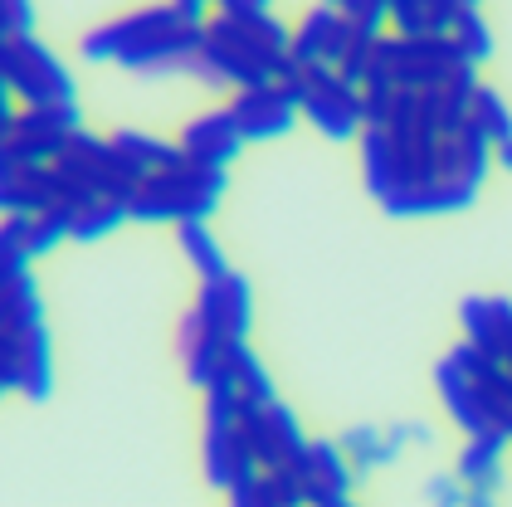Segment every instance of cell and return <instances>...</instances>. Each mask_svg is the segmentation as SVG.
I'll list each match as a JSON object with an SVG mask.
<instances>
[{"label":"cell","mask_w":512,"mask_h":507,"mask_svg":"<svg viewBox=\"0 0 512 507\" xmlns=\"http://www.w3.org/2000/svg\"><path fill=\"white\" fill-rule=\"evenodd\" d=\"M176 20H186V15H181L171 0L137 5V10H127V15H113V20L93 25V30L79 39V49H83V59H88V64H118L132 44H142L147 35H157V30L176 25Z\"/></svg>","instance_id":"obj_7"},{"label":"cell","mask_w":512,"mask_h":507,"mask_svg":"<svg viewBox=\"0 0 512 507\" xmlns=\"http://www.w3.org/2000/svg\"><path fill=\"white\" fill-rule=\"evenodd\" d=\"M508 429L503 425H483L473 429L454 459V478L464 483V503L483 507L498 488H503V454H508Z\"/></svg>","instance_id":"obj_11"},{"label":"cell","mask_w":512,"mask_h":507,"mask_svg":"<svg viewBox=\"0 0 512 507\" xmlns=\"http://www.w3.org/2000/svg\"><path fill=\"white\" fill-rule=\"evenodd\" d=\"M425 498H434V503H444V507H454V503H464V483L439 473V478H430V483H425Z\"/></svg>","instance_id":"obj_33"},{"label":"cell","mask_w":512,"mask_h":507,"mask_svg":"<svg viewBox=\"0 0 512 507\" xmlns=\"http://www.w3.org/2000/svg\"><path fill=\"white\" fill-rule=\"evenodd\" d=\"M0 78L15 88L20 103H69L79 98L74 74L54 49H44L35 30L30 35H0Z\"/></svg>","instance_id":"obj_3"},{"label":"cell","mask_w":512,"mask_h":507,"mask_svg":"<svg viewBox=\"0 0 512 507\" xmlns=\"http://www.w3.org/2000/svg\"><path fill=\"white\" fill-rule=\"evenodd\" d=\"M303 503V478L293 468H259L254 507H298Z\"/></svg>","instance_id":"obj_28"},{"label":"cell","mask_w":512,"mask_h":507,"mask_svg":"<svg viewBox=\"0 0 512 507\" xmlns=\"http://www.w3.org/2000/svg\"><path fill=\"white\" fill-rule=\"evenodd\" d=\"M337 5H342V15L352 20L356 30H366V35H386L391 30L386 0H337Z\"/></svg>","instance_id":"obj_30"},{"label":"cell","mask_w":512,"mask_h":507,"mask_svg":"<svg viewBox=\"0 0 512 507\" xmlns=\"http://www.w3.org/2000/svg\"><path fill=\"white\" fill-rule=\"evenodd\" d=\"M35 30V0H0V35H30Z\"/></svg>","instance_id":"obj_32"},{"label":"cell","mask_w":512,"mask_h":507,"mask_svg":"<svg viewBox=\"0 0 512 507\" xmlns=\"http://www.w3.org/2000/svg\"><path fill=\"white\" fill-rule=\"evenodd\" d=\"M434 386H439V400H444L449 420L464 429V434L493 425V420H488V405H483V390H478V381H473V376L459 366V361H454V356H444V361L434 366Z\"/></svg>","instance_id":"obj_17"},{"label":"cell","mask_w":512,"mask_h":507,"mask_svg":"<svg viewBox=\"0 0 512 507\" xmlns=\"http://www.w3.org/2000/svg\"><path fill=\"white\" fill-rule=\"evenodd\" d=\"M59 200V171L54 161L40 166H10L0 176V215H35Z\"/></svg>","instance_id":"obj_16"},{"label":"cell","mask_w":512,"mask_h":507,"mask_svg":"<svg viewBox=\"0 0 512 507\" xmlns=\"http://www.w3.org/2000/svg\"><path fill=\"white\" fill-rule=\"evenodd\" d=\"M176 347H181L186 381H191L196 390L225 371V337H220L215 327H205V317H200L196 308L181 317V327H176Z\"/></svg>","instance_id":"obj_15"},{"label":"cell","mask_w":512,"mask_h":507,"mask_svg":"<svg viewBox=\"0 0 512 507\" xmlns=\"http://www.w3.org/2000/svg\"><path fill=\"white\" fill-rule=\"evenodd\" d=\"M449 39L459 44V54H464V64H473V69H483L488 59H493V30H488V20L478 15V5H469V10H459V20H454V30H449Z\"/></svg>","instance_id":"obj_27"},{"label":"cell","mask_w":512,"mask_h":507,"mask_svg":"<svg viewBox=\"0 0 512 507\" xmlns=\"http://www.w3.org/2000/svg\"><path fill=\"white\" fill-rule=\"evenodd\" d=\"M176 142H181V152L205 161V166H230L239 156V147H244V132H239V122L230 108H215V113L191 117Z\"/></svg>","instance_id":"obj_14"},{"label":"cell","mask_w":512,"mask_h":507,"mask_svg":"<svg viewBox=\"0 0 512 507\" xmlns=\"http://www.w3.org/2000/svg\"><path fill=\"white\" fill-rule=\"evenodd\" d=\"M122 156H132L142 171H166V166H176V161H186L181 152V142H166V137H152V132H137V127H122L108 137Z\"/></svg>","instance_id":"obj_23"},{"label":"cell","mask_w":512,"mask_h":507,"mask_svg":"<svg viewBox=\"0 0 512 507\" xmlns=\"http://www.w3.org/2000/svg\"><path fill=\"white\" fill-rule=\"evenodd\" d=\"M395 35H420L425 30V0H386Z\"/></svg>","instance_id":"obj_31"},{"label":"cell","mask_w":512,"mask_h":507,"mask_svg":"<svg viewBox=\"0 0 512 507\" xmlns=\"http://www.w3.org/2000/svg\"><path fill=\"white\" fill-rule=\"evenodd\" d=\"M83 127L79 98L69 103H20V113L10 122V166H40L64 152V142Z\"/></svg>","instance_id":"obj_4"},{"label":"cell","mask_w":512,"mask_h":507,"mask_svg":"<svg viewBox=\"0 0 512 507\" xmlns=\"http://www.w3.org/2000/svg\"><path fill=\"white\" fill-rule=\"evenodd\" d=\"M176 244H181V254H186V264L196 269V278H220V273L230 269L225 264V249L215 244V234L205 230V220H176Z\"/></svg>","instance_id":"obj_22"},{"label":"cell","mask_w":512,"mask_h":507,"mask_svg":"<svg viewBox=\"0 0 512 507\" xmlns=\"http://www.w3.org/2000/svg\"><path fill=\"white\" fill-rule=\"evenodd\" d=\"M196 312L205 317V327H215L225 342H244L254 327V288L249 278L235 269H225L220 278H205L196 293Z\"/></svg>","instance_id":"obj_12"},{"label":"cell","mask_w":512,"mask_h":507,"mask_svg":"<svg viewBox=\"0 0 512 507\" xmlns=\"http://www.w3.org/2000/svg\"><path fill=\"white\" fill-rule=\"evenodd\" d=\"M230 113H235L244 142H274V137H288L298 122V93L283 78H264V83L235 88Z\"/></svg>","instance_id":"obj_8"},{"label":"cell","mask_w":512,"mask_h":507,"mask_svg":"<svg viewBox=\"0 0 512 507\" xmlns=\"http://www.w3.org/2000/svg\"><path fill=\"white\" fill-rule=\"evenodd\" d=\"M337 444H342V454L352 459L356 478H361V473H376V468H386V464L400 459V449L391 444V434H386V429H376V425H352Z\"/></svg>","instance_id":"obj_21"},{"label":"cell","mask_w":512,"mask_h":507,"mask_svg":"<svg viewBox=\"0 0 512 507\" xmlns=\"http://www.w3.org/2000/svg\"><path fill=\"white\" fill-rule=\"evenodd\" d=\"M278 78L298 93V117H308L322 137L332 142H352L361 137L366 117H361V88L347 83L332 64H283Z\"/></svg>","instance_id":"obj_2"},{"label":"cell","mask_w":512,"mask_h":507,"mask_svg":"<svg viewBox=\"0 0 512 507\" xmlns=\"http://www.w3.org/2000/svg\"><path fill=\"white\" fill-rule=\"evenodd\" d=\"M381 49H386V59H391L395 88H415V93L434 88L439 78L454 74V69L464 64L459 44L449 35H434V30H420V35H395V30H386V35H381Z\"/></svg>","instance_id":"obj_5"},{"label":"cell","mask_w":512,"mask_h":507,"mask_svg":"<svg viewBox=\"0 0 512 507\" xmlns=\"http://www.w3.org/2000/svg\"><path fill=\"white\" fill-rule=\"evenodd\" d=\"M30 264V215H0V283Z\"/></svg>","instance_id":"obj_29"},{"label":"cell","mask_w":512,"mask_h":507,"mask_svg":"<svg viewBox=\"0 0 512 507\" xmlns=\"http://www.w3.org/2000/svg\"><path fill=\"white\" fill-rule=\"evenodd\" d=\"M459 322H464L469 342H483V347L498 351L503 332L512 327V298H464L459 303Z\"/></svg>","instance_id":"obj_20"},{"label":"cell","mask_w":512,"mask_h":507,"mask_svg":"<svg viewBox=\"0 0 512 507\" xmlns=\"http://www.w3.org/2000/svg\"><path fill=\"white\" fill-rule=\"evenodd\" d=\"M74 230V205H64V200H54V205H44L30 215V259H40V254H54L64 239Z\"/></svg>","instance_id":"obj_26"},{"label":"cell","mask_w":512,"mask_h":507,"mask_svg":"<svg viewBox=\"0 0 512 507\" xmlns=\"http://www.w3.org/2000/svg\"><path fill=\"white\" fill-rule=\"evenodd\" d=\"M239 434H244V444L254 449L259 468H293L303 459V444H308L298 415H293L278 395L264 400V405L239 400Z\"/></svg>","instance_id":"obj_6"},{"label":"cell","mask_w":512,"mask_h":507,"mask_svg":"<svg viewBox=\"0 0 512 507\" xmlns=\"http://www.w3.org/2000/svg\"><path fill=\"white\" fill-rule=\"evenodd\" d=\"M483 186H473L464 176H434V181H420V186H405L381 200V210L395 215V220H430V215H459L478 200Z\"/></svg>","instance_id":"obj_13"},{"label":"cell","mask_w":512,"mask_h":507,"mask_svg":"<svg viewBox=\"0 0 512 507\" xmlns=\"http://www.w3.org/2000/svg\"><path fill=\"white\" fill-rule=\"evenodd\" d=\"M498 356L508 361V371H512V327H508V332H503V342H498Z\"/></svg>","instance_id":"obj_37"},{"label":"cell","mask_w":512,"mask_h":507,"mask_svg":"<svg viewBox=\"0 0 512 507\" xmlns=\"http://www.w3.org/2000/svg\"><path fill=\"white\" fill-rule=\"evenodd\" d=\"M352 39L356 25L342 15V5L317 0V5L303 10L298 25H288V59L293 64H332L337 69V59L352 49Z\"/></svg>","instance_id":"obj_9"},{"label":"cell","mask_w":512,"mask_h":507,"mask_svg":"<svg viewBox=\"0 0 512 507\" xmlns=\"http://www.w3.org/2000/svg\"><path fill=\"white\" fill-rule=\"evenodd\" d=\"M361 176H366V191L376 195V200H386V195H395L405 186L400 152H395L386 127H361Z\"/></svg>","instance_id":"obj_18"},{"label":"cell","mask_w":512,"mask_h":507,"mask_svg":"<svg viewBox=\"0 0 512 507\" xmlns=\"http://www.w3.org/2000/svg\"><path fill=\"white\" fill-rule=\"evenodd\" d=\"M493 161H503V171L512 176V137H508V142H498V147H493Z\"/></svg>","instance_id":"obj_35"},{"label":"cell","mask_w":512,"mask_h":507,"mask_svg":"<svg viewBox=\"0 0 512 507\" xmlns=\"http://www.w3.org/2000/svg\"><path fill=\"white\" fill-rule=\"evenodd\" d=\"M118 225H127V200H118V195H98V200H88V205L74 210V230H69V239L93 244V239L113 234Z\"/></svg>","instance_id":"obj_25"},{"label":"cell","mask_w":512,"mask_h":507,"mask_svg":"<svg viewBox=\"0 0 512 507\" xmlns=\"http://www.w3.org/2000/svg\"><path fill=\"white\" fill-rule=\"evenodd\" d=\"M5 142H10V127H0V176L10 171V147Z\"/></svg>","instance_id":"obj_36"},{"label":"cell","mask_w":512,"mask_h":507,"mask_svg":"<svg viewBox=\"0 0 512 507\" xmlns=\"http://www.w3.org/2000/svg\"><path fill=\"white\" fill-rule=\"evenodd\" d=\"M464 5H478V0H464Z\"/></svg>","instance_id":"obj_38"},{"label":"cell","mask_w":512,"mask_h":507,"mask_svg":"<svg viewBox=\"0 0 512 507\" xmlns=\"http://www.w3.org/2000/svg\"><path fill=\"white\" fill-rule=\"evenodd\" d=\"M332 5H337V0H332Z\"/></svg>","instance_id":"obj_39"},{"label":"cell","mask_w":512,"mask_h":507,"mask_svg":"<svg viewBox=\"0 0 512 507\" xmlns=\"http://www.w3.org/2000/svg\"><path fill=\"white\" fill-rule=\"evenodd\" d=\"M469 122L498 147V142H508L512 137V103L493 88V83H483L478 78V88H473V98H469Z\"/></svg>","instance_id":"obj_24"},{"label":"cell","mask_w":512,"mask_h":507,"mask_svg":"<svg viewBox=\"0 0 512 507\" xmlns=\"http://www.w3.org/2000/svg\"><path fill=\"white\" fill-rule=\"evenodd\" d=\"M293 473L303 478V503H317V507H342L356 488V468L342 454L337 439H308Z\"/></svg>","instance_id":"obj_10"},{"label":"cell","mask_w":512,"mask_h":507,"mask_svg":"<svg viewBox=\"0 0 512 507\" xmlns=\"http://www.w3.org/2000/svg\"><path fill=\"white\" fill-rule=\"evenodd\" d=\"M225 371H230V381L239 386V400H249V405H264V400H274V376H269V366L259 361V351L249 347V337L244 342H225Z\"/></svg>","instance_id":"obj_19"},{"label":"cell","mask_w":512,"mask_h":507,"mask_svg":"<svg viewBox=\"0 0 512 507\" xmlns=\"http://www.w3.org/2000/svg\"><path fill=\"white\" fill-rule=\"evenodd\" d=\"M230 186L225 166H205L196 156L166 166V171H147L132 195H127V220L142 225H176V220H210L220 195Z\"/></svg>","instance_id":"obj_1"},{"label":"cell","mask_w":512,"mask_h":507,"mask_svg":"<svg viewBox=\"0 0 512 507\" xmlns=\"http://www.w3.org/2000/svg\"><path fill=\"white\" fill-rule=\"evenodd\" d=\"M171 5H176L186 20H205V15L215 10V0H171Z\"/></svg>","instance_id":"obj_34"}]
</instances>
